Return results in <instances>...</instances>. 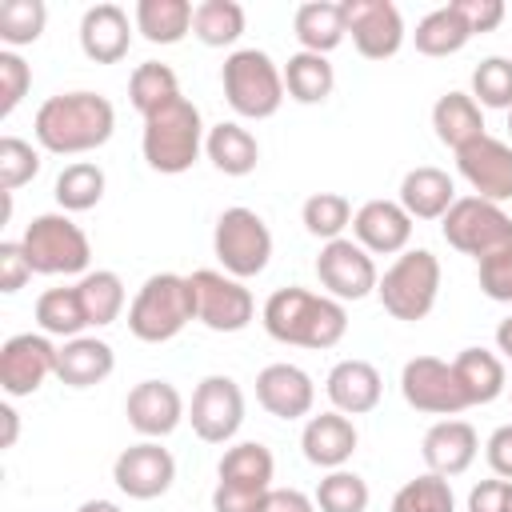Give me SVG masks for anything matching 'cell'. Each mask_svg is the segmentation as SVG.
Listing matches in <instances>:
<instances>
[{"label": "cell", "mask_w": 512, "mask_h": 512, "mask_svg": "<svg viewBox=\"0 0 512 512\" xmlns=\"http://www.w3.org/2000/svg\"><path fill=\"white\" fill-rule=\"evenodd\" d=\"M216 476L212 512H260L264 496L272 492L276 460L260 440H240L220 456Z\"/></svg>", "instance_id": "52a82bcc"}, {"label": "cell", "mask_w": 512, "mask_h": 512, "mask_svg": "<svg viewBox=\"0 0 512 512\" xmlns=\"http://www.w3.org/2000/svg\"><path fill=\"white\" fill-rule=\"evenodd\" d=\"M260 324L272 340L292 344V348H336L348 332V312L340 300L332 296H316L308 288H276L264 308H260Z\"/></svg>", "instance_id": "7a4b0ae2"}, {"label": "cell", "mask_w": 512, "mask_h": 512, "mask_svg": "<svg viewBox=\"0 0 512 512\" xmlns=\"http://www.w3.org/2000/svg\"><path fill=\"white\" fill-rule=\"evenodd\" d=\"M196 292V320L212 332H244L256 320V300L244 288V280L216 272V268H196L192 276Z\"/></svg>", "instance_id": "8fae6325"}, {"label": "cell", "mask_w": 512, "mask_h": 512, "mask_svg": "<svg viewBox=\"0 0 512 512\" xmlns=\"http://www.w3.org/2000/svg\"><path fill=\"white\" fill-rule=\"evenodd\" d=\"M36 324H40L44 336H60V340L84 336L88 316H84V304H80L76 284L72 288H48V292H40V300H36Z\"/></svg>", "instance_id": "8d00e7d4"}, {"label": "cell", "mask_w": 512, "mask_h": 512, "mask_svg": "<svg viewBox=\"0 0 512 512\" xmlns=\"http://www.w3.org/2000/svg\"><path fill=\"white\" fill-rule=\"evenodd\" d=\"M208 128L200 108L188 96H176L172 104H164L160 112L144 116V132H140V152L148 160L152 172L160 176H180L188 172L200 152H204Z\"/></svg>", "instance_id": "3957f363"}, {"label": "cell", "mask_w": 512, "mask_h": 512, "mask_svg": "<svg viewBox=\"0 0 512 512\" xmlns=\"http://www.w3.org/2000/svg\"><path fill=\"white\" fill-rule=\"evenodd\" d=\"M28 88H32V68H28V60H24L20 52L4 48V52H0V120L16 112V104L28 96Z\"/></svg>", "instance_id": "bcb514c9"}, {"label": "cell", "mask_w": 512, "mask_h": 512, "mask_svg": "<svg viewBox=\"0 0 512 512\" xmlns=\"http://www.w3.org/2000/svg\"><path fill=\"white\" fill-rule=\"evenodd\" d=\"M256 400L276 420H304L316 404V384L300 364H268L256 372Z\"/></svg>", "instance_id": "d6986e66"}, {"label": "cell", "mask_w": 512, "mask_h": 512, "mask_svg": "<svg viewBox=\"0 0 512 512\" xmlns=\"http://www.w3.org/2000/svg\"><path fill=\"white\" fill-rule=\"evenodd\" d=\"M116 132V108L100 92H56L36 108L32 136L52 156H84L112 140Z\"/></svg>", "instance_id": "6da1fadb"}, {"label": "cell", "mask_w": 512, "mask_h": 512, "mask_svg": "<svg viewBox=\"0 0 512 512\" xmlns=\"http://www.w3.org/2000/svg\"><path fill=\"white\" fill-rule=\"evenodd\" d=\"M40 172V152L20 140V136H4L0 140V192H16L28 180H36Z\"/></svg>", "instance_id": "f6af8a7d"}, {"label": "cell", "mask_w": 512, "mask_h": 512, "mask_svg": "<svg viewBox=\"0 0 512 512\" xmlns=\"http://www.w3.org/2000/svg\"><path fill=\"white\" fill-rule=\"evenodd\" d=\"M476 452H480L476 428H472L468 420H456V416L436 420V424L424 432V440H420V456H424L428 472H436V476H444V480L464 476V472L472 468Z\"/></svg>", "instance_id": "7402d4cb"}, {"label": "cell", "mask_w": 512, "mask_h": 512, "mask_svg": "<svg viewBox=\"0 0 512 512\" xmlns=\"http://www.w3.org/2000/svg\"><path fill=\"white\" fill-rule=\"evenodd\" d=\"M204 152H208V160L216 164V172H224V176H248V172H256V164H260V144H256V136H252L244 124H236V120L212 124V128H208V140H204Z\"/></svg>", "instance_id": "f546056e"}, {"label": "cell", "mask_w": 512, "mask_h": 512, "mask_svg": "<svg viewBox=\"0 0 512 512\" xmlns=\"http://www.w3.org/2000/svg\"><path fill=\"white\" fill-rule=\"evenodd\" d=\"M344 24L364 60H392L404 48V16L392 0H340Z\"/></svg>", "instance_id": "2e32d148"}, {"label": "cell", "mask_w": 512, "mask_h": 512, "mask_svg": "<svg viewBox=\"0 0 512 512\" xmlns=\"http://www.w3.org/2000/svg\"><path fill=\"white\" fill-rule=\"evenodd\" d=\"M432 128H436V140L444 148L460 152V148H468L472 140L484 136V112L472 100V92H444L432 104Z\"/></svg>", "instance_id": "f1b7e54d"}, {"label": "cell", "mask_w": 512, "mask_h": 512, "mask_svg": "<svg viewBox=\"0 0 512 512\" xmlns=\"http://www.w3.org/2000/svg\"><path fill=\"white\" fill-rule=\"evenodd\" d=\"M188 420H192V432L204 440V444H228L240 424H244V392L232 376H204L192 392V404H188Z\"/></svg>", "instance_id": "5bb4252c"}, {"label": "cell", "mask_w": 512, "mask_h": 512, "mask_svg": "<svg viewBox=\"0 0 512 512\" xmlns=\"http://www.w3.org/2000/svg\"><path fill=\"white\" fill-rule=\"evenodd\" d=\"M44 24H48L44 0H4L0 4V40L8 48L36 44L44 36Z\"/></svg>", "instance_id": "b9f144b4"}, {"label": "cell", "mask_w": 512, "mask_h": 512, "mask_svg": "<svg viewBox=\"0 0 512 512\" xmlns=\"http://www.w3.org/2000/svg\"><path fill=\"white\" fill-rule=\"evenodd\" d=\"M76 512H124L116 500H84Z\"/></svg>", "instance_id": "9f6ffc18"}, {"label": "cell", "mask_w": 512, "mask_h": 512, "mask_svg": "<svg viewBox=\"0 0 512 512\" xmlns=\"http://www.w3.org/2000/svg\"><path fill=\"white\" fill-rule=\"evenodd\" d=\"M352 236L372 256H400L412 240V216L400 208V200H368L352 216Z\"/></svg>", "instance_id": "44dd1931"}, {"label": "cell", "mask_w": 512, "mask_h": 512, "mask_svg": "<svg viewBox=\"0 0 512 512\" xmlns=\"http://www.w3.org/2000/svg\"><path fill=\"white\" fill-rule=\"evenodd\" d=\"M440 260L428 252V248H408L392 260V268L380 276L376 284V296L384 304V312L392 320H404V324H416L424 320L432 308H436V296H440Z\"/></svg>", "instance_id": "8992f818"}, {"label": "cell", "mask_w": 512, "mask_h": 512, "mask_svg": "<svg viewBox=\"0 0 512 512\" xmlns=\"http://www.w3.org/2000/svg\"><path fill=\"white\" fill-rule=\"evenodd\" d=\"M112 480L128 500H156L172 488L176 460H172L168 448H160V440H140V444H132L116 456Z\"/></svg>", "instance_id": "e0dca14e"}, {"label": "cell", "mask_w": 512, "mask_h": 512, "mask_svg": "<svg viewBox=\"0 0 512 512\" xmlns=\"http://www.w3.org/2000/svg\"><path fill=\"white\" fill-rule=\"evenodd\" d=\"M32 276V264H28V252L20 240H0V292L12 296L28 284Z\"/></svg>", "instance_id": "c3c4849f"}, {"label": "cell", "mask_w": 512, "mask_h": 512, "mask_svg": "<svg viewBox=\"0 0 512 512\" xmlns=\"http://www.w3.org/2000/svg\"><path fill=\"white\" fill-rule=\"evenodd\" d=\"M508 132H512V112H508Z\"/></svg>", "instance_id": "6f0895ef"}, {"label": "cell", "mask_w": 512, "mask_h": 512, "mask_svg": "<svg viewBox=\"0 0 512 512\" xmlns=\"http://www.w3.org/2000/svg\"><path fill=\"white\" fill-rule=\"evenodd\" d=\"M336 88V72L328 64V56H316V52H296L288 56L284 64V92L296 100V104H324Z\"/></svg>", "instance_id": "d6a6232c"}, {"label": "cell", "mask_w": 512, "mask_h": 512, "mask_svg": "<svg viewBox=\"0 0 512 512\" xmlns=\"http://www.w3.org/2000/svg\"><path fill=\"white\" fill-rule=\"evenodd\" d=\"M196 320V292L188 276L156 272L140 284L128 304V332L144 344H164Z\"/></svg>", "instance_id": "277c9868"}, {"label": "cell", "mask_w": 512, "mask_h": 512, "mask_svg": "<svg viewBox=\"0 0 512 512\" xmlns=\"http://www.w3.org/2000/svg\"><path fill=\"white\" fill-rule=\"evenodd\" d=\"M76 292H80L88 328H108V324L120 320V312H124V280L112 268L84 272L80 284H76Z\"/></svg>", "instance_id": "e575fe53"}, {"label": "cell", "mask_w": 512, "mask_h": 512, "mask_svg": "<svg viewBox=\"0 0 512 512\" xmlns=\"http://www.w3.org/2000/svg\"><path fill=\"white\" fill-rule=\"evenodd\" d=\"M456 172L468 180L472 196L504 204L512 200V144L496 140V136H480L468 148L456 152Z\"/></svg>", "instance_id": "ac0fdd59"}, {"label": "cell", "mask_w": 512, "mask_h": 512, "mask_svg": "<svg viewBox=\"0 0 512 512\" xmlns=\"http://www.w3.org/2000/svg\"><path fill=\"white\" fill-rule=\"evenodd\" d=\"M388 512H456L452 480H444L436 472H424V476H416V480L396 488Z\"/></svg>", "instance_id": "60d3db41"}, {"label": "cell", "mask_w": 512, "mask_h": 512, "mask_svg": "<svg viewBox=\"0 0 512 512\" xmlns=\"http://www.w3.org/2000/svg\"><path fill=\"white\" fill-rule=\"evenodd\" d=\"M400 392H404L408 408L428 412V416H444V420L468 408L464 388H460L452 364L440 360V356H412L400 368Z\"/></svg>", "instance_id": "4fadbf2b"}, {"label": "cell", "mask_w": 512, "mask_h": 512, "mask_svg": "<svg viewBox=\"0 0 512 512\" xmlns=\"http://www.w3.org/2000/svg\"><path fill=\"white\" fill-rule=\"evenodd\" d=\"M0 420H4V440H0V448H12L16 436H20V412H16L12 404H0Z\"/></svg>", "instance_id": "db71d44e"}, {"label": "cell", "mask_w": 512, "mask_h": 512, "mask_svg": "<svg viewBox=\"0 0 512 512\" xmlns=\"http://www.w3.org/2000/svg\"><path fill=\"white\" fill-rule=\"evenodd\" d=\"M352 204H348V196H340V192H312L308 200H304V208H300V220H304V228H308V236H316V240H340L344 236V228H352Z\"/></svg>", "instance_id": "ab89813d"}, {"label": "cell", "mask_w": 512, "mask_h": 512, "mask_svg": "<svg viewBox=\"0 0 512 512\" xmlns=\"http://www.w3.org/2000/svg\"><path fill=\"white\" fill-rule=\"evenodd\" d=\"M56 344L44 332H16L0 344V388L4 396L20 400L44 388L48 376H56Z\"/></svg>", "instance_id": "9a60e30c"}, {"label": "cell", "mask_w": 512, "mask_h": 512, "mask_svg": "<svg viewBox=\"0 0 512 512\" xmlns=\"http://www.w3.org/2000/svg\"><path fill=\"white\" fill-rule=\"evenodd\" d=\"M360 444V432L352 424V416L344 412H320V416H308L304 420V432H300V448H304V460L324 468V472H336L352 460Z\"/></svg>", "instance_id": "603a6c76"}, {"label": "cell", "mask_w": 512, "mask_h": 512, "mask_svg": "<svg viewBox=\"0 0 512 512\" xmlns=\"http://www.w3.org/2000/svg\"><path fill=\"white\" fill-rule=\"evenodd\" d=\"M452 8L464 16V24H468L472 36L492 32V28H500V20H504V4H500V0H452Z\"/></svg>", "instance_id": "f907efd6"}, {"label": "cell", "mask_w": 512, "mask_h": 512, "mask_svg": "<svg viewBox=\"0 0 512 512\" xmlns=\"http://www.w3.org/2000/svg\"><path fill=\"white\" fill-rule=\"evenodd\" d=\"M452 204H456V184H452V176L444 168L420 164V168L404 172V180H400V208L412 220H444Z\"/></svg>", "instance_id": "4316f807"}, {"label": "cell", "mask_w": 512, "mask_h": 512, "mask_svg": "<svg viewBox=\"0 0 512 512\" xmlns=\"http://www.w3.org/2000/svg\"><path fill=\"white\" fill-rule=\"evenodd\" d=\"M292 32H296V40H300V52L328 56V52L340 48L344 36H348L344 4H332V0H308V4H300L296 16H292Z\"/></svg>", "instance_id": "83f0119b"}, {"label": "cell", "mask_w": 512, "mask_h": 512, "mask_svg": "<svg viewBox=\"0 0 512 512\" xmlns=\"http://www.w3.org/2000/svg\"><path fill=\"white\" fill-rule=\"evenodd\" d=\"M472 100L480 108L512 112V60L508 56H484L472 68Z\"/></svg>", "instance_id": "ee69618b"}, {"label": "cell", "mask_w": 512, "mask_h": 512, "mask_svg": "<svg viewBox=\"0 0 512 512\" xmlns=\"http://www.w3.org/2000/svg\"><path fill=\"white\" fill-rule=\"evenodd\" d=\"M324 392H328V400H332L336 412H344V416H364V412H372V408L380 404L384 380H380L376 364L352 356V360L332 364V372H328V380H324Z\"/></svg>", "instance_id": "d4e9b609"}, {"label": "cell", "mask_w": 512, "mask_h": 512, "mask_svg": "<svg viewBox=\"0 0 512 512\" xmlns=\"http://www.w3.org/2000/svg\"><path fill=\"white\" fill-rule=\"evenodd\" d=\"M440 232H444L448 248L484 260V256H492V252L512 244V216L500 204H492V200L456 196V204L440 220Z\"/></svg>", "instance_id": "30bf717a"}, {"label": "cell", "mask_w": 512, "mask_h": 512, "mask_svg": "<svg viewBox=\"0 0 512 512\" xmlns=\"http://www.w3.org/2000/svg\"><path fill=\"white\" fill-rule=\"evenodd\" d=\"M452 372H456V380H460V388H464L468 408L492 404V400L504 392V384H508L504 360H500L496 352H488V348H464V352L452 360Z\"/></svg>", "instance_id": "4dcf8cb0"}, {"label": "cell", "mask_w": 512, "mask_h": 512, "mask_svg": "<svg viewBox=\"0 0 512 512\" xmlns=\"http://www.w3.org/2000/svg\"><path fill=\"white\" fill-rule=\"evenodd\" d=\"M484 456H488V468H492V476H500V480H512V424H500V428L488 436V444H484Z\"/></svg>", "instance_id": "816d5d0a"}, {"label": "cell", "mask_w": 512, "mask_h": 512, "mask_svg": "<svg viewBox=\"0 0 512 512\" xmlns=\"http://www.w3.org/2000/svg\"><path fill=\"white\" fill-rule=\"evenodd\" d=\"M316 280H320L324 296H332V300L344 304V300H364V296H372L376 284H380V272H376L372 252H364L356 240L340 236V240L320 244Z\"/></svg>", "instance_id": "7c38bea8"}, {"label": "cell", "mask_w": 512, "mask_h": 512, "mask_svg": "<svg viewBox=\"0 0 512 512\" xmlns=\"http://www.w3.org/2000/svg\"><path fill=\"white\" fill-rule=\"evenodd\" d=\"M468 512H512V480L488 476V480L472 484V492H468Z\"/></svg>", "instance_id": "681fc988"}, {"label": "cell", "mask_w": 512, "mask_h": 512, "mask_svg": "<svg viewBox=\"0 0 512 512\" xmlns=\"http://www.w3.org/2000/svg\"><path fill=\"white\" fill-rule=\"evenodd\" d=\"M20 244L36 276H76V272H88V260H92V244L68 212L32 216Z\"/></svg>", "instance_id": "ba28073f"}, {"label": "cell", "mask_w": 512, "mask_h": 512, "mask_svg": "<svg viewBox=\"0 0 512 512\" xmlns=\"http://www.w3.org/2000/svg\"><path fill=\"white\" fill-rule=\"evenodd\" d=\"M132 28L120 4H92L80 16V52L92 64H120L132 48Z\"/></svg>", "instance_id": "cb8c5ba5"}, {"label": "cell", "mask_w": 512, "mask_h": 512, "mask_svg": "<svg viewBox=\"0 0 512 512\" xmlns=\"http://www.w3.org/2000/svg\"><path fill=\"white\" fill-rule=\"evenodd\" d=\"M112 368H116V352L108 340L96 336L64 340L56 352V380L68 388H96L112 376Z\"/></svg>", "instance_id": "484cf974"}, {"label": "cell", "mask_w": 512, "mask_h": 512, "mask_svg": "<svg viewBox=\"0 0 512 512\" xmlns=\"http://www.w3.org/2000/svg\"><path fill=\"white\" fill-rule=\"evenodd\" d=\"M124 416L144 440H164L184 420V396L172 380H140L124 400Z\"/></svg>", "instance_id": "ffe728a7"}, {"label": "cell", "mask_w": 512, "mask_h": 512, "mask_svg": "<svg viewBox=\"0 0 512 512\" xmlns=\"http://www.w3.org/2000/svg\"><path fill=\"white\" fill-rule=\"evenodd\" d=\"M176 96H180V80H176V72H172L168 64L144 60V64L132 68V76H128V100H132V108H136L140 116L160 112V108L172 104Z\"/></svg>", "instance_id": "f35d334b"}, {"label": "cell", "mask_w": 512, "mask_h": 512, "mask_svg": "<svg viewBox=\"0 0 512 512\" xmlns=\"http://www.w3.org/2000/svg\"><path fill=\"white\" fill-rule=\"evenodd\" d=\"M192 36L204 48H232L244 36V8L236 0H200L192 16Z\"/></svg>", "instance_id": "74e56055"}, {"label": "cell", "mask_w": 512, "mask_h": 512, "mask_svg": "<svg viewBox=\"0 0 512 512\" xmlns=\"http://www.w3.org/2000/svg\"><path fill=\"white\" fill-rule=\"evenodd\" d=\"M260 512H316V500L304 496L300 488H272L260 504Z\"/></svg>", "instance_id": "f5cc1de1"}, {"label": "cell", "mask_w": 512, "mask_h": 512, "mask_svg": "<svg viewBox=\"0 0 512 512\" xmlns=\"http://www.w3.org/2000/svg\"><path fill=\"white\" fill-rule=\"evenodd\" d=\"M104 168L92 164V160H72L68 168H60L56 184H52V196L60 204V212H88L104 200Z\"/></svg>", "instance_id": "836d02e7"}, {"label": "cell", "mask_w": 512, "mask_h": 512, "mask_svg": "<svg viewBox=\"0 0 512 512\" xmlns=\"http://www.w3.org/2000/svg\"><path fill=\"white\" fill-rule=\"evenodd\" d=\"M212 252L220 260V268L236 280H252L268 268L272 260V232L264 224L260 212L236 204V208H224L216 216V228H212Z\"/></svg>", "instance_id": "9c48e42d"}, {"label": "cell", "mask_w": 512, "mask_h": 512, "mask_svg": "<svg viewBox=\"0 0 512 512\" xmlns=\"http://www.w3.org/2000/svg\"><path fill=\"white\" fill-rule=\"evenodd\" d=\"M224 100L244 120H268L284 104V68L260 48H236L220 68Z\"/></svg>", "instance_id": "5b68a950"}, {"label": "cell", "mask_w": 512, "mask_h": 512, "mask_svg": "<svg viewBox=\"0 0 512 512\" xmlns=\"http://www.w3.org/2000/svg\"><path fill=\"white\" fill-rule=\"evenodd\" d=\"M496 348H500V352H504V356L512 360V316L496 324Z\"/></svg>", "instance_id": "11a10c76"}, {"label": "cell", "mask_w": 512, "mask_h": 512, "mask_svg": "<svg viewBox=\"0 0 512 512\" xmlns=\"http://www.w3.org/2000/svg\"><path fill=\"white\" fill-rule=\"evenodd\" d=\"M312 500L320 512H368V480L348 468H336L316 484Z\"/></svg>", "instance_id": "7bdbcfd3"}, {"label": "cell", "mask_w": 512, "mask_h": 512, "mask_svg": "<svg viewBox=\"0 0 512 512\" xmlns=\"http://www.w3.org/2000/svg\"><path fill=\"white\" fill-rule=\"evenodd\" d=\"M476 280H480V292L496 304H512V244L476 260Z\"/></svg>", "instance_id": "7dc6e473"}, {"label": "cell", "mask_w": 512, "mask_h": 512, "mask_svg": "<svg viewBox=\"0 0 512 512\" xmlns=\"http://www.w3.org/2000/svg\"><path fill=\"white\" fill-rule=\"evenodd\" d=\"M192 16L196 8L188 0H140L132 24L148 44H180L192 32Z\"/></svg>", "instance_id": "1f68e13d"}, {"label": "cell", "mask_w": 512, "mask_h": 512, "mask_svg": "<svg viewBox=\"0 0 512 512\" xmlns=\"http://www.w3.org/2000/svg\"><path fill=\"white\" fill-rule=\"evenodd\" d=\"M468 40H472V32H468L464 16H460L452 4L432 8V12L416 24V32H412V44H416L420 56H452V52H460Z\"/></svg>", "instance_id": "d590c367"}]
</instances>
